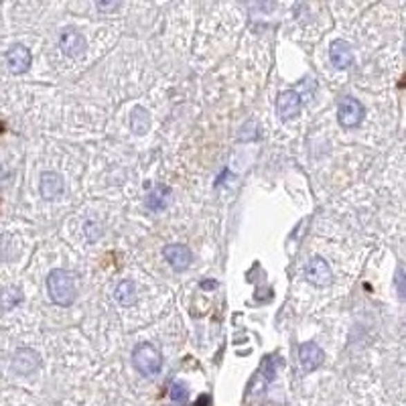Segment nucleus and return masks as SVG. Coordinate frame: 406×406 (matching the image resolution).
Here are the masks:
<instances>
[{
	"label": "nucleus",
	"mask_w": 406,
	"mask_h": 406,
	"mask_svg": "<svg viewBox=\"0 0 406 406\" xmlns=\"http://www.w3.org/2000/svg\"><path fill=\"white\" fill-rule=\"evenodd\" d=\"M47 293L59 307H69L75 301V281L69 270L55 268L47 277Z\"/></svg>",
	"instance_id": "f257e3e1"
},
{
	"label": "nucleus",
	"mask_w": 406,
	"mask_h": 406,
	"mask_svg": "<svg viewBox=\"0 0 406 406\" xmlns=\"http://www.w3.org/2000/svg\"><path fill=\"white\" fill-rule=\"evenodd\" d=\"M132 364L134 368L147 378H153L163 368V356L153 344H138L132 351Z\"/></svg>",
	"instance_id": "f03ea898"
},
{
	"label": "nucleus",
	"mask_w": 406,
	"mask_h": 406,
	"mask_svg": "<svg viewBox=\"0 0 406 406\" xmlns=\"http://www.w3.org/2000/svg\"><path fill=\"white\" fill-rule=\"evenodd\" d=\"M366 116V108L360 100L351 98V95H345L340 100V106H338V120L344 128H356V126L362 124Z\"/></svg>",
	"instance_id": "7ed1b4c3"
},
{
	"label": "nucleus",
	"mask_w": 406,
	"mask_h": 406,
	"mask_svg": "<svg viewBox=\"0 0 406 406\" xmlns=\"http://www.w3.org/2000/svg\"><path fill=\"white\" fill-rule=\"evenodd\" d=\"M305 277L315 286H329L333 282V273L321 256H315L305 264Z\"/></svg>",
	"instance_id": "20e7f679"
},
{
	"label": "nucleus",
	"mask_w": 406,
	"mask_h": 406,
	"mask_svg": "<svg viewBox=\"0 0 406 406\" xmlns=\"http://www.w3.org/2000/svg\"><path fill=\"white\" fill-rule=\"evenodd\" d=\"M163 256L173 266V270H177V273L187 270L191 262H193V254L185 244H167L163 248Z\"/></svg>",
	"instance_id": "39448f33"
},
{
	"label": "nucleus",
	"mask_w": 406,
	"mask_h": 406,
	"mask_svg": "<svg viewBox=\"0 0 406 406\" xmlns=\"http://www.w3.org/2000/svg\"><path fill=\"white\" fill-rule=\"evenodd\" d=\"M39 366H41V358H39V353L35 349H31V347H21L12 356V370L17 374H33Z\"/></svg>",
	"instance_id": "423d86ee"
},
{
	"label": "nucleus",
	"mask_w": 406,
	"mask_h": 406,
	"mask_svg": "<svg viewBox=\"0 0 406 406\" xmlns=\"http://www.w3.org/2000/svg\"><path fill=\"white\" fill-rule=\"evenodd\" d=\"M323 362H325V351L317 344L307 342V344H303L299 347V364H301L305 374L315 372Z\"/></svg>",
	"instance_id": "0eeeda50"
},
{
	"label": "nucleus",
	"mask_w": 406,
	"mask_h": 406,
	"mask_svg": "<svg viewBox=\"0 0 406 406\" xmlns=\"http://www.w3.org/2000/svg\"><path fill=\"white\" fill-rule=\"evenodd\" d=\"M59 47L67 57L75 59L86 51V39H84L82 33L75 31V29H63L62 35H59Z\"/></svg>",
	"instance_id": "6e6552de"
},
{
	"label": "nucleus",
	"mask_w": 406,
	"mask_h": 406,
	"mask_svg": "<svg viewBox=\"0 0 406 406\" xmlns=\"http://www.w3.org/2000/svg\"><path fill=\"white\" fill-rule=\"evenodd\" d=\"M31 62H33L31 51H29L27 47H23V45H15V47L6 53L8 69H10V73H15V75L25 73V71L31 67Z\"/></svg>",
	"instance_id": "1a4fd4ad"
},
{
	"label": "nucleus",
	"mask_w": 406,
	"mask_h": 406,
	"mask_svg": "<svg viewBox=\"0 0 406 406\" xmlns=\"http://www.w3.org/2000/svg\"><path fill=\"white\" fill-rule=\"evenodd\" d=\"M329 59L331 63L338 67V69H347L351 63H353V53H351V45L344 41V39H338L331 43V49H329Z\"/></svg>",
	"instance_id": "9d476101"
},
{
	"label": "nucleus",
	"mask_w": 406,
	"mask_h": 406,
	"mask_svg": "<svg viewBox=\"0 0 406 406\" xmlns=\"http://www.w3.org/2000/svg\"><path fill=\"white\" fill-rule=\"evenodd\" d=\"M277 110L281 118H295L301 110V95L293 90H286L277 98Z\"/></svg>",
	"instance_id": "9b49d317"
},
{
	"label": "nucleus",
	"mask_w": 406,
	"mask_h": 406,
	"mask_svg": "<svg viewBox=\"0 0 406 406\" xmlns=\"http://www.w3.org/2000/svg\"><path fill=\"white\" fill-rule=\"evenodd\" d=\"M63 193V179L57 175V173H53V171H47V173H43V177H41V195L45 197V199H55V197H59Z\"/></svg>",
	"instance_id": "f8f14e48"
},
{
	"label": "nucleus",
	"mask_w": 406,
	"mask_h": 406,
	"mask_svg": "<svg viewBox=\"0 0 406 406\" xmlns=\"http://www.w3.org/2000/svg\"><path fill=\"white\" fill-rule=\"evenodd\" d=\"M169 203H171V189L167 185H156L147 197V207L151 212H163L169 207Z\"/></svg>",
	"instance_id": "ddd939ff"
},
{
	"label": "nucleus",
	"mask_w": 406,
	"mask_h": 406,
	"mask_svg": "<svg viewBox=\"0 0 406 406\" xmlns=\"http://www.w3.org/2000/svg\"><path fill=\"white\" fill-rule=\"evenodd\" d=\"M138 299V293H136V286L132 281H122L116 286V301L124 307H132Z\"/></svg>",
	"instance_id": "4468645a"
},
{
	"label": "nucleus",
	"mask_w": 406,
	"mask_h": 406,
	"mask_svg": "<svg viewBox=\"0 0 406 406\" xmlns=\"http://www.w3.org/2000/svg\"><path fill=\"white\" fill-rule=\"evenodd\" d=\"M130 126L136 134H145L149 128H151V116L145 108H136L132 112V118H130Z\"/></svg>",
	"instance_id": "2eb2a0df"
},
{
	"label": "nucleus",
	"mask_w": 406,
	"mask_h": 406,
	"mask_svg": "<svg viewBox=\"0 0 406 406\" xmlns=\"http://www.w3.org/2000/svg\"><path fill=\"white\" fill-rule=\"evenodd\" d=\"M21 301H23V293H21V288H17V286L4 288L2 295H0V307H2V309H15Z\"/></svg>",
	"instance_id": "dca6fc26"
},
{
	"label": "nucleus",
	"mask_w": 406,
	"mask_h": 406,
	"mask_svg": "<svg viewBox=\"0 0 406 406\" xmlns=\"http://www.w3.org/2000/svg\"><path fill=\"white\" fill-rule=\"evenodd\" d=\"M169 396H171V403H173V405L187 406L189 388L183 382H173V384H171V390H169Z\"/></svg>",
	"instance_id": "f3484780"
},
{
	"label": "nucleus",
	"mask_w": 406,
	"mask_h": 406,
	"mask_svg": "<svg viewBox=\"0 0 406 406\" xmlns=\"http://www.w3.org/2000/svg\"><path fill=\"white\" fill-rule=\"evenodd\" d=\"M396 288H398V295H400V299L406 301V275L405 270H398L396 273Z\"/></svg>",
	"instance_id": "a211bd4d"
},
{
	"label": "nucleus",
	"mask_w": 406,
	"mask_h": 406,
	"mask_svg": "<svg viewBox=\"0 0 406 406\" xmlns=\"http://www.w3.org/2000/svg\"><path fill=\"white\" fill-rule=\"evenodd\" d=\"M95 6L100 10H116V8H120V2H98Z\"/></svg>",
	"instance_id": "6ab92c4d"
},
{
	"label": "nucleus",
	"mask_w": 406,
	"mask_h": 406,
	"mask_svg": "<svg viewBox=\"0 0 406 406\" xmlns=\"http://www.w3.org/2000/svg\"><path fill=\"white\" fill-rule=\"evenodd\" d=\"M212 405V396L210 394H201L197 400H195V405L193 406H210Z\"/></svg>",
	"instance_id": "aec40b11"
},
{
	"label": "nucleus",
	"mask_w": 406,
	"mask_h": 406,
	"mask_svg": "<svg viewBox=\"0 0 406 406\" xmlns=\"http://www.w3.org/2000/svg\"><path fill=\"white\" fill-rule=\"evenodd\" d=\"M216 286V282H201V288H214Z\"/></svg>",
	"instance_id": "412c9836"
},
{
	"label": "nucleus",
	"mask_w": 406,
	"mask_h": 406,
	"mask_svg": "<svg viewBox=\"0 0 406 406\" xmlns=\"http://www.w3.org/2000/svg\"><path fill=\"white\" fill-rule=\"evenodd\" d=\"M2 130H4V124H2V122H0V132H2Z\"/></svg>",
	"instance_id": "4be33fe9"
}]
</instances>
